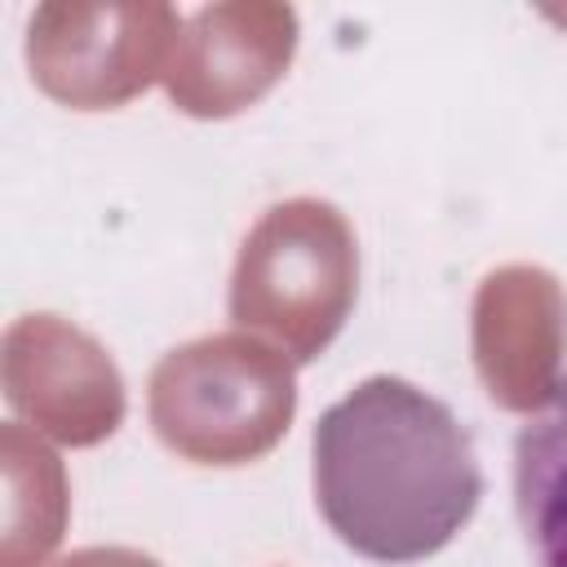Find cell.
<instances>
[{
  "instance_id": "1",
  "label": "cell",
  "mask_w": 567,
  "mask_h": 567,
  "mask_svg": "<svg viewBox=\"0 0 567 567\" xmlns=\"http://www.w3.org/2000/svg\"><path fill=\"white\" fill-rule=\"evenodd\" d=\"M478 465L456 416L399 377H372L315 425V492L332 532L381 563L447 545L478 505Z\"/></svg>"
},
{
  "instance_id": "2",
  "label": "cell",
  "mask_w": 567,
  "mask_h": 567,
  "mask_svg": "<svg viewBox=\"0 0 567 567\" xmlns=\"http://www.w3.org/2000/svg\"><path fill=\"white\" fill-rule=\"evenodd\" d=\"M514 514L536 567H567V372L514 434Z\"/></svg>"
}]
</instances>
